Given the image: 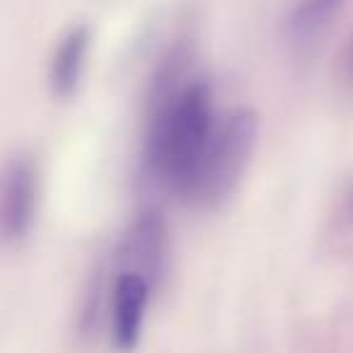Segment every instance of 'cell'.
Segmentation results:
<instances>
[{
    "mask_svg": "<svg viewBox=\"0 0 353 353\" xmlns=\"http://www.w3.org/2000/svg\"><path fill=\"white\" fill-rule=\"evenodd\" d=\"M148 133V170L165 187L184 196L213 136V94L208 83L165 88Z\"/></svg>",
    "mask_w": 353,
    "mask_h": 353,
    "instance_id": "obj_1",
    "label": "cell"
},
{
    "mask_svg": "<svg viewBox=\"0 0 353 353\" xmlns=\"http://www.w3.org/2000/svg\"><path fill=\"white\" fill-rule=\"evenodd\" d=\"M256 114L252 109H237L216 128L203 152L199 170L182 199L196 206H211L225 199L235 189L237 179L245 172L256 143Z\"/></svg>",
    "mask_w": 353,
    "mask_h": 353,
    "instance_id": "obj_2",
    "label": "cell"
},
{
    "mask_svg": "<svg viewBox=\"0 0 353 353\" xmlns=\"http://www.w3.org/2000/svg\"><path fill=\"white\" fill-rule=\"evenodd\" d=\"M39 179L30 157H15L0 170V242L12 245L30 235L37 218Z\"/></svg>",
    "mask_w": 353,
    "mask_h": 353,
    "instance_id": "obj_3",
    "label": "cell"
},
{
    "mask_svg": "<svg viewBox=\"0 0 353 353\" xmlns=\"http://www.w3.org/2000/svg\"><path fill=\"white\" fill-rule=\"evenodd\" d=\"M165 254H167L165 221L155 211L141 213L138 221L133 223V228L128 230L126 240H123L121 261L128 266L123 274L141 276L152 288V283H155L162 271V264H165Z\"/></svg>",
    "mask_w": 353,
    "mask_h": 353,
    "instance_id": "obj_4",
    "label": "cell"
},
{
    "mask_svg": "<svg viewBox=\"0 0 353 353\" xmlns=\"http://www.w3.org/2000/svg\"><path fill=\"white\" fill-rule=\"evenodd\" d=\"M148 293H150V283L141 276L121 274L117 279L112 303V334L119 351H131L138 343Z\"/></svg>",
    "mask_w": 353,
    "mask_h": 353,
    "instance_id": "obj_5",
    "label": "cell"
},
{
    "mask_svg": "<svg viewBox=\"0 0 353 353\" xmlns=\"http://www.w3.org/2000/svg\"><path fill=\"white\" fill-rule=\"evenodd\" d=\"M90 46V30L85 25H78L61 39L59 49L51 61L49 80L51 90L59 97H70L78 90L80 78H83L85 59H88Z\"/></svg>",
    "mask_w": 353,
    "mask_h": 353,
    "instance_id": "obj_6",
    "label": "cell"
},
{
    "mask_svg": "<svg viewBox=\"0 0 353 353\" xmlns=\"http://www.w3.org/2000/svg\"><path fill=\"white\" fill-rule=\"evenodd\" d=\"M346 0H298L288 17V34L298 46L314 44L343 10Z\"/></svg>",
    "mask_w": 353,
    "mask_h": 353,
    "instance_id": "obj_7",
    "label": "cell"
}]
</instances>
